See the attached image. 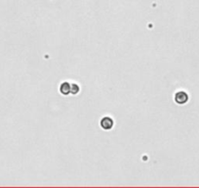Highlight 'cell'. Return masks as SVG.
Masks as SVG:
<instances>
[{"label": "cell", "instance_id": "6da1fadb", "mask_svg": "<svg viewBox=\"0 0 199 188\" xmlns=\"http://www.w3.org/2000/svg\"><path fill=\"white\" fill-rule=\"evenodd\" d=\"M187 100H188V96L184 91H179L175 95V101L178 104H184L187 102Z\"/></svg>", "mask_w": 199, "mask_h": 188}, {"label": "cell", "instance_id": "7a4b0ae2", "mask_svg": "<svg viewBox=\"0 0 199 188\" xmlns=\"http://www.w3.org/2000/svg\"><path fill=\"white\" fill-rule=\"evenodd\" d=\"M101 127L104 129H106V130L112 128V127H113V121H112L111 118H109V117L103 118V120L101 121Z\"/></svg>", "mask_w": 199, "mask_h": 188}, {"label": "cell", "instance_id": "3957f363", "mask_svg": "<svg viewBox=\"0 0 199 188\" xmlns=\"http://www.w3.org/2000/svg\"><path fill=\"white\" fill-rule=\"evenodd\" d=\"M60 91L63 95H67L68 93H70V84H69L68 82L62 83L61 87H60Z\"/></svg>", "mask_w": 199, "mask_h": 188}, {"label": "cell", "instance_id": "277c9868", "mask_svg": "<svg viewBox=\"0 0 199 188\" xmlns=\"http://www.w3.org/2000/svg\"><path fill=\"white\" fill-rule=\"evenodd\" d=\"M78 91H79V87H78L77 84H72V85H70V93L76 94V93H78Z\"/></svg>", "mask_w": 199, "mask_h": 188}]
</instances>
